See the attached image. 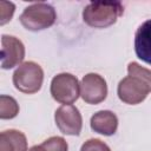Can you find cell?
<instances>
[{
    "mask_svg": "<svg viewBox=\"0 0 151 151\" xmlns=\"http://www.w3.org/2000/svg\"><path fill=\"white\" fill-rule=\"evenodd\" d=\"M123 12L124 7L118 1H97L84 8L83 18L87 25L103 28L114 24Z\"/></svg>",
    "mask_w": 151,
    "mask_h": 151,
    "instance_id": "1",
    "label": "cell"
},
{
    "mask_svg": "<svg viewBox=\"0 0 151 151\" xmlns=\"http://www.w3.org/2000/svg\"><path fill=\"white\" fill-rule=\"evenodd\" d=\"M55 21L54 8L45 2L33 4L25 8L20 15V22L29 31H40L52 26Z\"/></svg>",
    "mask_w": 151,
    "mask_h": 151,
    "instance_id": "2",
    "label": "cell"
},
{
    "mask_svg": "<svg viewBox=\"0 0 151 151\" xmlns=\"http://www.w3.org/2000/svg\"><path fill=\"white\" fill-rule=\"evenodd\" d=\"M44 79V72L41 67L33 63L27 61L20 65L13 74L14 86L24 93H35L40 90Z\"/></svg>",
    "mask_w": 151,
    "mask_h": 151,
    "instance_id": "3",
    "label": "cell"
},
{
    "mask_svg": "<svg viewBox=\"0 0 151 151\" xmlns=\"http://www.w3.org/2000/svg\"><path fill=\"white\" fill-rule=\"evenodd\" d=\"M51 94L61 104H72L79 97V83L77 78L70 73L55 76L51 83Z\"/></svg>",
    "mask_w": 151,
    "mask_h": 151,
    "instance_id": "4",
    "label": "cell"
},
{
    "mask_svg": "<svg viewBox=\"0 0 151 151\" xmlns=\"http://www.w3.org/2000/svg\"><path fill=\"white\" fill-rule=\"evenodd\" d=\"M149 85L137 76H127L118 85V97L126 104H138L143 101L150 92Z\"/></svg>",
    "mask_w": 151,
    "mask_h": 151,
    "instance_id": "5",
    "label": "cell"
},
{
    "mask_svg": "<svg viewBox=\"0 0 151 151\" xmlns=\"http://www.w3.org/2000/svg\"><path fill=\"white\" fill-rule=\"evenodd\" d=\"M81 98L88 104H98L106 98L107 86L104 78L96 73L86 74L80 84Z\"/></svg>",
    "mask_w": 151,
    "mask_h": 151,
    "instance_id": "6",
    "label": "cell"
},
{
    "mask_svg": "<svg viewBox=\"0 0 151 151\" xmlns=\"http://www.w3.org/2000/svg\"><path fill=\"white\" fill-rule=\"evenodd\" d=\"M81 116L73 105H63L55 111V124L65 134L78 136L81 130Z\"/></svg>",
    "mask_w": 151,
    "mask_h": 151,
    "instance_id": "7",
    "label": "cell"
},
{
    "mask_svg": "<svg viewBox=\"0 0 151 151\" xmlns=\"http://www.w3.org/2000/svg\"><path fill=\"white\" fill-rule=\"evenodd\" d=\"M1 66L2 68H12L22 61L25 57V47L15 37L2 35L1 38Z\"/></svg>",
    "mask_w": 151,
    "mask_h": 151,
    "instance_id": "8",
    "label": "cell"
},
{
    "mask_svg": "<svg viewBox=\"0 0 151 151\" xmlns=\"http://www.w3.org/2000/svg\"><path fill=\"white\" fill-rule=\"evenodd\" d=\"M134 51L139 59L151 65V19L138 27L134 35Z\"/></svg>",
    "mask_w": 151,
    "mask_h": 151,
    "instance_id": "9",
    "label": "cell"
},
{
    "mask_svg": "<svg viewBox=\"0 0 151 151\" xmlns=\"http://www.w3.org/2000/svg\"><path fill=\"white\" fill-rule=\"evenodd\" d=\"M118 119L111 111H99L91 118V127L94 132L104 136H111L116 132Z\"/></svg>",
    "mask_w": 151,
    "mask_h": 151,
    "instance_id": "10",
    "label": "cell"
},
{
    "mask_svg": "<svg viewBox=\"0 0 151 151\" xmlns=\"http://www.w3.org/2000/svg\"><path fill=\"white\" fill-rule=\"evenodd\" d=\"M0 151H27L26 137L17 130L2 131L0 134Z\"/></svg>",
    "mask_w": 151,
    "mask_h": 151,
    "instance_id": "11",
    "label": "cell"
},
{
    "mask_svg": "<svg viewBox=\"0 0 151 151\" xmlns=\"http://www.w3.org/2000/svg\"><path fill=\"white\" fill-rule=\"evenodd\" d=\"M19 106L12 97L1 96L0 98V117L2 119L13 118L18 114Z\"/></svg>",
    "mask_w": 151,
    "mask_h": 151,
    "instance_id": "12",
    "label": "cell"
},
{
    "mask_svg": "<svg viewBox=\"0 0 151 151\" xmlns=\"http://www.w3.org/2000/svg\"><path fill=\"white\" fill-rule=\"evenodd\" d=\"M127 72L130 76H137V77L142 78L149 85V87L151 90V71L142 67L137 63H130L127 66Z\"/></svg>",
    "mask_w": 151,
    "mask_h": 151,
    "instance_id": "13",
    "label": "cell"
},
{
    "mask_svg": "<svg viewBox=\"0 0 151 151\" xmlns=\"http://www.w3.org/2000/svg\"><path fill=\"white\" fill-rule=\"evenodd\" d=\"M47 151H67V144L61 137H52L41 144Z\"/></svg>",
    "mask_w": 151,
    "mask_h": 151,
    "instance_id": "14",
    "label": "cell"
},
{
    "mask_svg": "<svg viewBox=\"0 0 151 151\" xmlns=\"http://www.w3.org/2000/svg\"><path fill=\"white\" fill-rule=\"evenodd\" d=\"M80 151H111L110 147L99 139H88L85 142Z\"/></svg>",
    "mask_w": 151,
    "mask_h": 151,
    "instance_id": "15",
    "label": "cell"
},
{
    "mask_svg": "<svg viewBox=\"0 0 151 151\" xmlns=\"http://www.w3.org/2000/svg\"><path fill=\"white\" fill-rule=\"evenodd\" d=\"M0 15H1V20L0 24L4 25L6 24L8 20H11L13 13H14V5L12 2H7V1H1L0 2Z\"/></svg>",
    "mask_w": 151,
    "mask_h": 151,
    "instance_id": "16",
    "label": "cell"
},
{
    "mask_svg": "<svg viewBox=\"0 0 151 151\" xmlns=\"http://www.w3.org/2000/svg\"><path fill=\"white\" fill-rule=\"evenodd\" d=\"M28 151H47L42 145H38V146H33V147H31Z\"/></svg>",
    "mask_w": 151,
    "mask_h": 151,
    "instance_id": "17",
    "label": "cell"
}]
</instances>
